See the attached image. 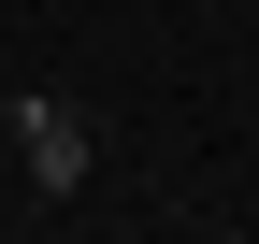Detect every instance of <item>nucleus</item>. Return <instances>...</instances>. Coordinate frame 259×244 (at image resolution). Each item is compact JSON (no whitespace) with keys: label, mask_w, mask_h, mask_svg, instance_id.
<instances>
[{"label":"nucleus","mask_w":259,"mask_h":244,"mask_svg":"<svg viewBox=\"0 0 259 244\" xmlns=\"http://www.w3.org/2000/svg\"><path fill=\"white\" fill-rule=\"evenodd\" d=\"M15 158H29L44 201H72V187H87V115H72V101H15Z\"/></svg>","instance_id":"nucleus-1"}]
</instances>
